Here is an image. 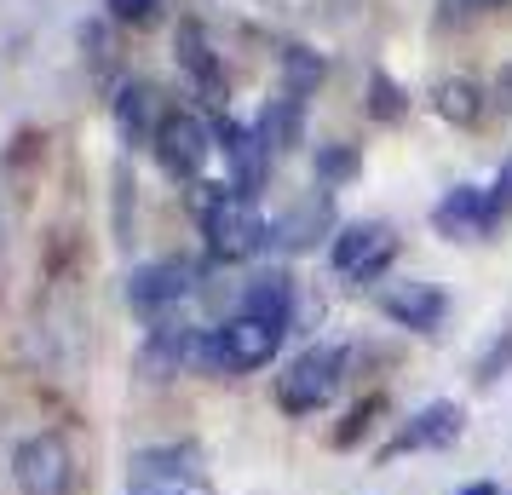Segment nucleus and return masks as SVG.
I'll list each match as a JSON object with an SVG mask.
<instances>
[{
    "label": "nucleus",
    "instance_id": "f257e3e1",
    "mask_svg": "<svg viewBox=\"0 0 512 495\" xmlns=\"http://www.w3.org/2000/svg\"><path fill=\"white\" fill-rule=\"evenodd\" d=\"M282 334H288V323H277V317L236 311L219 329H208V340H202V369H208V375H231V380L254 375V369H265V363L277 357Z\"/></svg>",
    "mask_w": 512,
    "mask_h": 495
},
{
    "label": "nucleus",
    "instance_id": "f03ea898",
    "mask_svg": "<svg viewBox=\"0 0 512 495\" xmlns=\"http://www.w3.org/2000/svg\"><path fill=\"white\" fill-rule=\"evenodd\" d=\"M202 236H208V248H213V260H254L259 248L271 242V225L259 219L254 208V196H236V190H219L208 208H202Z\"/></svg>",
    "mask_w": 512,
    "mask_h": 495
},
{
    "label": "nucleus",
    "instance_id": "7ed1b4c3",
    "mask_svg": "<svg viewBox=\"0 0 512 495\" xmlns=\"http://www.w3.org/2000/svg\"><path fill=\"white\" fill-rule=\"evenodd\" d=\"M346 380V352L340 346H311L277 375V409L282 415H317Z\"/></svg>",
    "mask_w": 512,
    "mask_h": 495
},
{
    "label": "nucleus",
    "instance_id": "20e7f679",
    "mask_svg": "<svg viewBox=\"0 0 512 495\" xmlns=\"http://www.w3.org/2000/svg\"><path fill=\"white\" fill-rule=\"evenodd\" d=\"M196 294V265L190 260H156L127 277V306L150 323H173V311Z\"/></svg>",
    "mask_w": 512,
    "mask_h": 495
},
{
    "label": "nucleus",
    "instance_id": "39448f33",
    "mask_svg": "<svg viewBox=\"0 0 512 495\" xmlns=\"http://www.w3.org/2000/svg\"><path fill=\"white\" fill-rule=\"evenodd\" d=\"M213 150H219V133L202 116H190V110H167L162 127H156V156H162V167L173 179H202Z\"/></svg>",
    "mask_w": 512,
    "mask_h": 495
},
{
    "label": "nucleus",
    "instance_id": "423d86ee",
    "mask_svg": "<svg viewBox=\"0 0 512 495\" xmlns=\"http://www.w3.org/2000/svg\"><path fill=\"white\" fill-rule=\"evenodd\" d=\"M12 478L24 495H64L75 484V467H70V444L58 432H35L18 444L12 455Z\"/></svg>",
    "mask_w": 512,
    "mask_h": 495
},
{
    "label": "nucleus",
    "instance_id": "0eeeda50",
    "mask_svg": "<svg viewBox=\"0 0 512 495\" xmlns=\"http://www.w3.org/2000/svg\"><path fill=\"white\" fill-rule=\"evenodd\" d=\"M397 254V236L392 225H380V219H363V225H346V231L334 236V271L351 277V283H369L380 277Z\"/></svg>",
    "mask_w": 512,
    "mask_h": 495
},
{
    "label": "nucleus",
    "instance_id": "6e6552de",
    "mask_svg": "<svg viewBox=\"0 0 512 495\" xmlns=\"http://www.w3.org/2000/svg\"><path fill=\"white\" fill-rule=\"evenodd\" d=\"M461 403H426L409 426H397V438L386 449H380V461H397V455H415V449H443V444H455L461 438Z\"/></svg>",
    "mask_w": 512,
    "mask_h": 495
},
{
    "label": "nucleus",
    "instance_id": "1a4fd4ad",
    "mask_svg": "<svg viewBox=\"0 0 512 495\" xmlns=\"http://www.w3.org/2000/svg\"><path fill=\"white\" fill-rule=\"evenodd\" d=\"M213 133H219V150H225V162H231V190H236V196H254V190L265 185L271 150L259 144L254 127H236V121H219Z\"/></svg>",
    "mask_w": 512,
    "mask_h": 495
},
{
    "label": "nucleus",
    "instance_id": "9d476101",
    "mask_svg": "<svg viewBox=\"0 0 512 495\" xmlns=\"http://www.w3.org/2000/svg\"><path fill=\"white\" fill-rule=\"evenodd\" d=\"M380 311L392 317V323H403V329L415 334H432L443 323V311H449V300H443L432 283H392L386 294H380Z\"/></svg>",
    "mask_w": 512,
    "mask_h": 495
},
{
    "label": "nucleus",
    "instance_id": "9b49d317",
    "mask_svg": "<svg viewBox=\"0 0 512 495\" xmlns=\"http://www.w3.org/2000/svg\"><path fill=\"white\" fill-rule=\"evenodd\" d=\"M179 64H185L196 98H202V104H213V110H225V98H231V93H225V70H219V58H213L208 35H202L196 24L179 29Z\"/></svg>",
    "mask_w": 512,
    "mask_h": 495
},
{
    "label": "nucleus",
    "instance_id": "f8f14e48",
    "mask_svg": "<svg viewBox=\"0 0 512 495\" xmlns=\"http://www.w3.org/2000/svg\"><path fill=\"white\" fill-rule=\"evenodd\" d=\"M127 472L139 490H185L196 478V449H139Z\"/></svg>",
    "mask_w": 512,
    "mask_h": 495
},
{
    "label": "nucleus",
    "instance_id": "ddd939ff",
    "mask_svg": "<svg viewBox=\"0 0 512 495\" xmlns=\"http://www.w3.org/2000/svg\"><path fill=\"white\" fill-rule=\"evenodd\" d=\"M432 225L443 236H484L489 231V202L478 185H455L443 196L438 208H432Z\"/></svg>",
    "mask_w": 512,
    "mask_h": 495
},
{
    "label": "nucleus",
    "instance_id": "4468645a",
    "mask_svg": "<svg viewBox=\"0 0 512 495\" xmlns=\"http://www.w3.org/2000/svg\"><path fill=\"white\" fill-rule=\"evenodd\" d=\"M116 127H121V139L127 144H144V139H156V93L144 87V81H127L116 93Z\"/></svg>",
    "mask_w": 512,
    "mask_h": 495
},
{
    "label": "nucleus",
    "instance_id": "2eb2a0df",
    "mask_svg": "<svg viewBox=\"0 0 512 495\" xmlns=\"http://www.w3.org/2000/svg\"><path fill=\"white\" fill-rule=\"evenodd\" d=\"M236 311H259V317L288 323V317H294V277H288V271H259L254 283L242 288V306Z\"/></svg>",
    "mask_w": 512,
    "mask_h": 495
},
{
    "label": "nucleus",
    "instance_id": "dca6fc26",
    "mask_svg": "<svg viewBox=\"0 0 512 495\" xmlns=\"http://www.w3.org/2000/svg\"><path fill=\"white\" fill-rule=\"evenodd\" d=\"M259 144H265V150H271V162H277V156H288V150H294V144H300V98L294 93H282V98H271V104H265V116H259Z\"/></svg>",
    "mask_w": 512,
    "mask_h": 495
},
{
    "label": "nucleus",
    "instance_id": "f3484780",
    "mask_svg": "<svg viewBox=\"0 0 512 495\" xmlns=\"http://www.w3.org/2000/svg\"><path fill=\"white\" fill-rule=\"evenodd\" d=\"M478 110H484V104H478V87H472V81H461V75H455V81H438V116L443 121L472 127V121H478Z\"/></svg>",
    "mask_w": 512,
    "mask_h": 495
},
{
    "label": "nucleus",
    "instance_id": "a211bd4d",
    "mask_svg": "<svg viewBox=\"0 0 512 495\" xmlns=\"http://www.w3.org/2000/svg\"><path fill=\"white\" fill-rule=\"evenodd\" d=\"M351 167H357V156H351L346 144H323V150H317V179H323V185H340Z\"/></svg>",
    "mask_w": 512,
    "mask_h": 495
},
{
    "label": "nucleus",
    "instance_id": "6ab92c4d",
    "mask_svg": "<svg viewBox=\"0 0 512 495\" xmlns=\"http://www.w3.org/2000/svg\"><path fill=\"white\" fill-rule=\"evenodd\" d=\"M507 369H512V329H507V340H495V346L478 357V386H495Z\"/></svg>",
    "mask_w": 512,
    "mask_h": 495
},
{
    "label": "nucleus",
    "instance_id": "aec40b11",
    "mask_svg": "<svg viewBox=\"0 0 512 495\" xmlns=\"http://www.w3.org/2000/svg\"><path fill=\"white\" fill-rule=\"evenodd\" d=\"M311 81H323V64H317V58H311L305 47H294V52H288V93L300 98Z\"/></svg>",
    "mask_w": 512,
    "mask_h": 495
},
{
    "label": "nucleus",
    "instance_id": "412c9836",
    "mask_svg": "<svg viewBox=\"0 0 512 495\" xmlns=\"http://www.w3.org/2000/svg\"><path fill=\"white\" fill-rule=\"evenodd\" d=\"M484 202H489V231H495V225H501V219L512 213V162L495 173V185L484 190Z\"/></svg>",
    "mask_w": 512,
    "mask_h": 495
},
{
    "label": "nucleus",
    "instance_id": "4be33fe9",
    "mask_svg": "<svg viewBox=\"0 0 512 495\" xmlns=\"http://www.w3.org/2000/svg\"><path fill=\"white\" fill-rule=\"evenodd\" d=\"M156 6H162V0H110V12H116L121 24H144Z\"/></svg>",
    "mask_w": 512,
    "mask_h": 495
},
{
    "label": "nucleus",
    "instance_id": "5701e85b",
    "mask_svg": "<svg viewBox=\"0 0 512 495\" xmlns=\"http://www.w3.org/2000/svg\"><path fill=\"white\" fill-rule=\"evenodd\" d=\"M466 12H495V6H507V0H461Z\"/></svg>",
    "mask_w": 512,
    "mask_h": 495
},
{
    "label": "nucleus",
    "instance_id": "b1692460",
    "mask_svg": "<svg viewBox=\"0 0 512 495\" xmlns=\"http://www.w3.org/2000/svg\"><path fill=\"white\" fill-rule=\"evenodd\" d=\"M455 495H495V484H484V478H478V484H466V490H455Z\"/></svg>",
    "mask_w": 512,
    "mask_h": 495
},
{
    "label": "nucleus",
    "instance_id": "393cba45",
    "mask_svg": "<svg viewBox=\"0 0 512 495\" xmlns=\"http://www.w3.org/2000/svg\"><path fill=\"white\" fill-rule=\"evenodd\" d=\"M133 495H185V490H133Z\"/></svg>",
    "mask_w": 512,
    "mask_h": 495
}]
</instances>
